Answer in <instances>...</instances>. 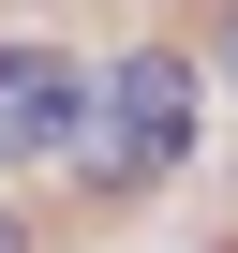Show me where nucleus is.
<instances>
[{
    "label": "nucleus",
    "instance_id": "f257e3e1",
    "mask_svg": "<svg viewBox=\"0 0 238 253\" xmlns=\"http://www.w3.org/2000/svg\"><path fill=\"white\" fill-rule=\"evenodd\" d=\"M194 149V60H119V75H89V134H75V164L104 179V194H134V179H164Z\"/></svg>",
    "mask_w": 238,
    "mask_h": 253
},
{
    "label": "nucleus",
    "instance_id": "f03ea898",
    "mask_svg": "<svg viewBox=\"0 0 238 253\" xmlns=\"http://www.w3.org/2000/svg\"><path fill=\"white\" fill-rule=\"evenodd\" d=\"M89 134V75L60 45H0V164H75Z\"/></svg>",
    "mask_w": 238,
    "mask_h": 253
},
{
    "label": "nucleus",
    "instance_id": "7ed1b4c3",
    "mask_svg": "<svg viewBox=\"0 0 238 253\" xmlns=\"http://www.w3.org/2000/svg\"><path fill=\"white\" fill-rule=\"evenodd\" d=\"M0 253H30V223H15V209H0Z\"/></svg>",
    "mask_w": 238,
    "mask_h": 253
},
{
    "label": "nucleus",
    "instance_id": "20e7f679",
    "mask_svg": "<svg viewBox=\"0 0 238 253\" xmlns=\"http://www.w3.org/2000/svg\"><path fill=\"white\" fill-rule=\"evenodd\" d=\"M223 75H238V30H223Z\"/></svg>",
    "mask_w": 238,
    "mask_h": 253
}]
</instances>
